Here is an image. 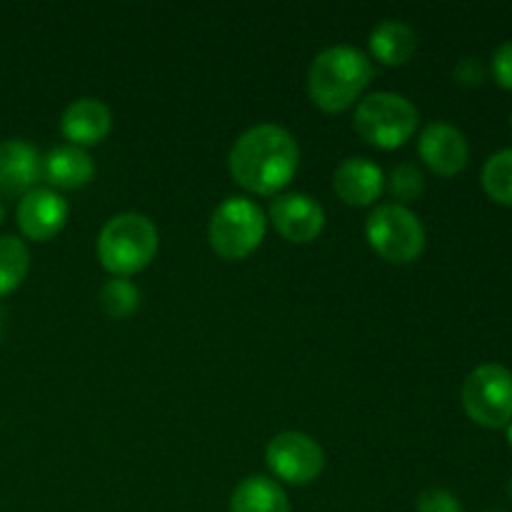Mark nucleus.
<instances>
[{
  "label": "nucleus",
  "instance_id": "nucleus-1",
  "mask_svg": "<svg viewBox=\"0 0 512 512\" xmlns=\"http://www.w3.org/2000/svg\"><path fill=\"white\" fill-rule=\"evenodd\" d=\"M298 163V140L275 123H258L245 130L228 155L235 183L255 195L280 193L295 178Z\"/></svg>",
  "mask_w": 512,
  "mask_h": 512
},
{
  "label": "nucleus",
  "instance_id": "nucleus-2",
  "mask_svg": "<svg viewBox=\"0 0 512 512\" xmlns=\"http://www.w3.org/2000/svg\"><path fill=\"white\" fill-rule=\"evenodd\" d=\"M373 60L353 45L320 50L308 68V95L323 113L338 115L353 108L373 80Z\"/></svg>",
  "mask_w": 512,
  "mask_h": 512
},
{
  "label": "nucleus",
  "instance_id": "nucleus-3",
  "mask_svg": "<svg viewBox=\"0 0 512 512\" xmlns=\"http://www.w3.org/2000/svg\"><path fill=\"white\" fill-rule=\"evenodd\" d=\"M158 228L143 213L113 215L98 235V260L113 278H130L158 255Z\"/></svg>",
  "mask_w": 512,
  "mask_h": 512
},
{
  "label": "nucleus",
  "instance_id": "nucleus-4",
  "mask_svg": "<svg viewBox=\"0 0 512 512\" xmlns=\"http://www.w3.org/2000/svg\"><path fill=\"white\" fill-rule=\"evenodd\" d=\"M353 130L373 148H403L418 130V108L400 93H370L355 105Z\"/></svg>",
  "mask_w": 512,
  "mask_h": 512
},
{
  "label": "nucleus",
  "instance_id": "nucleus-5",
  "mask_svg": "<svg viewBox=\"0 0 512 512\" xmlns=\"http://www.w3.org/2000/svg\"><path fill=\"white\" fill-rule=\"evenodd\" d=\"M268 233L263 208L243 195L225 198L208 220V243L223 260H243L260 248Z\"/></svg>",
  "mask_w": 512,
  "mask_h": 512
},
{
  "label": "nucleus",
  "instance_id": "nucleus-6",
  "mask_svg": "<svg viewBox=\"0 0 512 512\" xmlns=\"http://www.w3.org/2000/svg\"><path fill=\"white\" fill-rule=\"evenodd\" d=\"M365 238L380 258L393 265L415 263L425 250L423 223L400 203L375 205L365 220Z\"/></svg>",
  "mask_w": 512,
  "mask_h": 512
},
{
  "label": "nucleus",
  "instance_id": "nucleus-7",
  "mask_svg": "<svg viewBox=\"0 0 512 512\" xmlns=\"http://www.w3.org/2000/svg\"><path fill=\"white\" fill-rule=\"evenodd\" d=\"M463 408L475 425L488 430L512 423V373L505 365L485 363L463 383Z\"/></svg>",
  "mask_w": 512,
  "mask_h": 512
},
{
  "label": "nucleus",
  "instance_id": "nucleus-8",
  "mask_svg": "<svg viewBox=\"0 0 512 512\" xmlns=\"http://www.w3.org/2000/svg\"><path fill=\"white\" fill-rule=\"evenodd\" d=\"M265 463L270 473L290 485H310L320 478L325 468V453L320 443L298 430L278 433L265 448Z\"/></svg>",
  "mask_w": 512,
  "mask_h": 512
},
{
  "label": "nucleus",
  "instance_id": "nucleus-9",
  "mask_svg": "<svg viewBox=\"0 0 512 512\" xmlns=\"http://www.w3.org/2000/svg\"><path fill=\"white\" fill-rule=\"evenodd\" d=\"M270 223L288 243H313L325 228V210L305 193H285L270 203Z\"/></svg>",
  "mask_w": 512,
  "mask_h": 512
},
{
  "label": "nucleus",
  "instance_id": "nucleus-10",
  "mask_svg": "<svg viewBox=\"0 0 512 512\" xmlns=\"http://www.w3.org/2000/svg\"><path fill=\"white\" fill-rule=\"evenodd\" d=\"M68 203L63 195L53 188H35L20 198L15 218H18L20 233L35 243L55 238L68 223Z\"/></svg>",
  "mask_w": 512,
  "mask_h": 512
},
{
  "label": "nucleus",
  "instance_id": "nucleus-11",
  "mask_svg": "<svg viewBox=\"0 0 512 512\" xmlns=\"http://www.w3.org/2000/svg\"><path fill=\"white\" fill-rule=\"evenodd\" d=\"M418 155L435 175L453 178L463 173L470 160V145L465 135L455 125L445 120L425 125V130L418 138Z\"/></svg>",
  "mask_w": 512,
  "mask_h": 512
},
{
  "label": "nucleus",
  "instance_id": "nucleus-12",
  "mask_svg": "<svg viewBox=\"0 0 512 512\" xmlns=\"http://www.w3.org/2000/svg\"><path fill=\"white\" fill-rule=\"evenodd\" d=\"M113 130V113L98 98H78L60 115V133L75 148L103 143Z\"/></svg>",
  "mask_w": 512,
  "mask_h": 512
},
{
  "label": "nucleus",
  "instance_id": "nucleus-13",
  "mask_svg": "<svg viewBox=\"0 0 512 512\" xmlns=\"http://www.w3.org/2000/svg\"><path fill=\"white\" fill-rule=\"evenodd\" d=\"M333 190L345 205L368 208L385 190V175L378 163L368 158H345L333 173Z\"/></svg>",
  "mask_w": 512,
  "mask_h": 512
},
{
  "label": "nucleus",
  "instance_id": "nucleus-14",
  "mask_svg": "<svg viewBox=\"0 0 512 512\" xmlns=\"http://www.w3.org/2000/svg\"><path fill=\"white\" fill-rule=\"evenodd\" d=\"M43 175V158L30 143L8 138L0 143V193L25 195Z\"/></svg>",
  "mask_w": 512,
  "mask_h": 512
},
{
  "label": "nucleus",
  "instance_id": "nucleus-15",
  "mask_svg": "<svg viewBox=\"0 0 512 512\" xmlns=\"http://www.w3.org/2000/svg\"><path fill=\"white\" fill-rule=\"evenodd\" d=\"M95 163L88 150L58 145L43 158V178L53 190H78L93 180Z\"/></svg>",
  "mask_w": 512,
  "mask_h": 512
},
{
  "label": "nucleus",
  "instance_id": "nucleus-16",
  "mask_svg": "<svg viewBox=\"0 0 512 512\" xmlns=\"http://www.w3.org/2000/svg\"><path fill=\"white\" fill-rule=\"evenodd\" d=\"M368 58H375L378 63L390 65H405L418 50V38H415V30L410 28L403 20H380L368 35Z\"/></svg>",
  "mask_w": 512,
  "mask_h": 512
},
{
  "label": "nucleus",
  "instance_id": "nucleus-17",
  "mask_svg": "<svg viewBox=\"0 0 512 512\" xmlns=\"http://www.w3.org/2000/svg\"><path fill=\"white\" fill-rule=\"evenodd\" d=\"M230 512H290V500L278 480L268 475H250L235 485Z\"/></svg>",
  "mask_w": 512,
  "mask_h": 512
},
{
  "label": "nucleus",
  "instance_id": "nucleus-18",
  "mask_svg": "<svg viewBox=\"0 0 512 512\" xmlns=\"http://www.w3.org/2000/svg\"><path fill=\"white\" fill-rule=\"evenodd\" d=\"M30 270V250L15 235H0V295L18 288Z\"/></svg>",
  "mask_w": 512,
  "mask_h": 512
},
{
  "label": "nucleus",
  "instance_id": "nucleus-19",
  "mask_svg": "<svg viewBox=\"0 0 512 512\" xmlns=\"http://www.w3.org/2000/svg\"><path fill=\"white\" fill-rule=\"evenodd\" d=\"M483 188L495 203L512 208V148L490 155L483 165Z\"/></svg>",
  "mask_w": 512,
  "mask_h": 512
},
{
  "label": "nucleus",
  "instance_id": "nucleus-20",
  "mask_svg": "<svg viewBox=\"0 0 512 512\" xmlns=\"http://www.w3.org/2000/svg\"><path fill=\"white\" fill-rule=\"evenodd\" d=\"M100 308H103L105 315L120 320L128 318L138 310L140 305V290L138 285L130 283L128 278H110L108 283L100 288Z\"/></svg>",
  "mask_w": 512,
  "mask_h": 512
},
{
  "label": "nucleus",
  "instance_id": "nucleus-21",
  "mask_svg": "<svg viewBox=\"0 0 512 512\" xmlns=\"http://www.w3.org/2000/svg\"><path fill=\"white\" fill-rule=\"evenodd\" d=\"M385 190L395 198V203H413L425 193V175L415 163H400L385 178Z\"/></svg>",
  "mask_w": 512,
  "mask_h": 512
},
{
  "label": "nucleus",
  "instance_id": "nucleus-22",
  "mask_svg": "<svg viewBox=\"0 0 512 512\" xmlns=\"http://www.w3.org/2000/svg\"><path fill=\"white\" fill-rule=\"evenodd\" d=\"M415 512H463L458 495L445 488H428L415 500Z\"/></svg>",
  "mask_w": 512,
  "mask_h": 512
},
{
  "label": "nucleus",
  "instance_id": "nucleus-23",
  "mask_svg": "<svg viewBox=\"0 0 512 512\" xmlns=\"http://www.w3.org/2000/svg\"><path fill=\"white\" fill-rule=\"evenodd\" d=\"M490 73L500 88L512 90V40L495 48L493 58H490Z\"/></svg>",
  "mask_w": 512,
  "mask_h": 512
},
{
  "label": "nucleus",
  "instance_id": "nucleus-24",
  "mask_svg": "<svg viewBox=\"0 0 512 512\" xmlns=\"http://www.w3.org/2000/svg\"><path fill=\"white\" fill-rule=\"evenodd\" d=\"M453 75L460 85H465V88H475V85L483 83L485 68L478 58H463L455 65Z\"/></svg>",
  "mask_w": 512,
  "mask_h": 512
},
{
  "label": "nucleus",
  "instance_id": "nucleus-25",
  "mask_svg": "<svg viewBox=\"0 0 512 512\" xmlns=\"http://www.w3.org/2000/svg\"><path fill=\"white\" fill-rule=\"evenodd\" d=\"M5 220V205H3V200H0V223H3Z\"/></svg>",
  "mask_w": 512,
  "mask_h": 512
},
{
  "label": "nucleus",
  "instance_id": "nucleus-26",
  "mask_svg": "<svg viewBox=\"0 0 512 512\" xmlns=\"http://www.w3.org/2000/svg\"><path fill=\"white\" fill-rule=\"evenodd\" d=\"M508 443H510V448H512V423L508 425Z\"/></svg>",
  "mask_w": 512,
  "mask_h": 512
},
{
  "label": "nucleus",
  "instance_id": "nucleus-27",
  "mask_svg": "<svg viewBox=\"0 0 512 512\" xmlns=\"http://www.w3.org/2000/svg\"><path fill=\"white\" fill-rule=\"evenodd\" d=\"M508 493H510V500H512V480H510V488H508Z\"/></svg>",
  "mask_w": 512,
  "mask_h": 512
},
{
  "label": "nucleus",
  "instance_id": "nucleus-28",
  "mask_svg": "<svg viewBox=\"0 0 512 512\" xmlns=\"http://www.w3.org/2000/svg\"><path fill=\"white\" fill-rule=\"evenodd\" d=\"M488 512H505V510H488Z\"/></svg>",
  "mask_w": 512,
  "mask_h": 512
}]
</instances>
